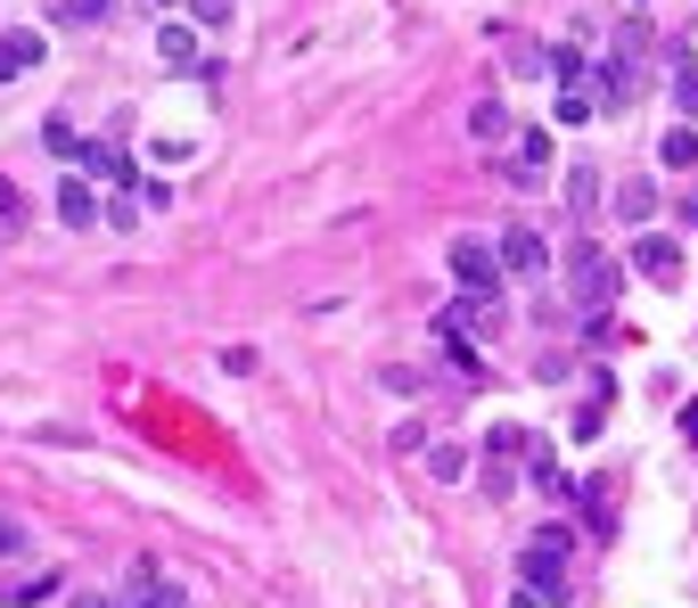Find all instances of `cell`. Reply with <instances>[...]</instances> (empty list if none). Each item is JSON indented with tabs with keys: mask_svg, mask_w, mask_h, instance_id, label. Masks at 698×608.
Listing matches in <instances>:
<instances>
[{
	"mask_svg": "<svg viewBox=\"0 0 698 608\" xmlns=\"http://www.w3.org/2000/svg\"><path fill=\"white\" fill-rule=\"evenodd\" d=\"M510 608H542V600H535V592H526V584H518V592H510Z\"/></svg>",
	"mask_w": 698,
	"mask_h": 608,
	"instance_id": "obj_35",
	"label": "cell"
},
{
	"mask_svg": "<svg viewBox=\"0 0 698 608\" xmlns=\"http://www.w3.org/2000/svg\"><path fill=\"white\" fill-rule=\"evenodd\" d=\"M493 256L510 280H542L551 271V247H542V230H510V239H493Z\"/></svg>",
	"mask_w": 698,
	"mask_h": 608,
	"instance_id": "obj_7",
	"label": "cell"
},
{
	"mask_svg": "<svg viewBox=\"0 0 698 608\" xmlns=\"http://www.w3.org/2000/svg\"><path fill=\"white\" fill-rule=\"evenodd\" d=\"M469 132H477V140H510V108H501V99H477V108H469Z\"/></svg>",
	"mask_w": 698,
	"mask_h": 608,
	"instance_id": "obj_20",
	"label": "cell"
},
{
	"mask_svg": "<svg viewBox=\"0 0 698 608\" xmlns=\"http://www.w3.org/2000/svg\"><path fill=\"white\" fill-rule=\"evenodd\" d=\"M452 280H460V288H493V280H501L493 239H452Z\"/></svg>",
	"mask_w": 698,
	"mask_h": 608,
	"instance_id": "obj_9",
	"label": "cell"
},
{
	"mask_svg": "<svg viewBox=\"0 0 698 608\" xmlns=\"http://www.w3.org/2000/svg\"><path fill=\"white\" fill-rule=\"evenodd\" d=\"M559 123H567V132H576V123H591V116H600V99H591V74L584 82H559V108H551Z\"/></svg>",
	"mask_w": 698,
	"mask_h": 608,
	"instance_id": "obj_14",
	"label": "cell"
},
{
	"mask_svg": "<svg viewBox=\"0 0 698 608\" xmlns=\"http://www.w3.org/2000/svg\"><path fill=\"white\" fill-rule=\"evenodd\" d=\"M551 74H559V82H584V74H591V58L576 50V41H559V50H551Z\"/></svg>",
	"mask_w": 698,
	"mask_h": 608,
	"instance_id": "obj_27",
	"label": "cell"
},
{
	"mask_svg": "<svg viewBox=\"0 0 698 608\" xmlns=\"http://www.w3.org/2000/svg\"><path fill=\"white\" fill-rule=\"evenodd\" d=\"M682 445L698 452V403H682Z\"/></svg>",
	"mask_w": 698,
	"mask_h": 608,
	"instance_id": "obj_31",
	"label": "cell"
},
{
	"mask_svg": "<svg viewBox=\"0 0 698 608\" xmlns=\"http://www.w3.org/2000/svg\"><path fill=\"white\" fill-rule=\"evenodd\" d=\"M198 9V26H230V0H189Z\"/></svg>",
	"mask_w": 698,
	"mask_h": 608,
	"instance_id": "obj_30",
	"label": "cell"
},
{
	"mask_svg": "<svg viewBox=\"0 0 698 608\" xmlns=\"http://www.w3.org/2000/svg\"><path fill=\"white\" fill-rule=\"evenodd\" d=\"M41 149H50V157H74V149H82V132H74V123H58V116H50V123H41Z\"/></svg>",
	"mask_w": 698,
	"mask_h": 608,
	"instance_id": "obj_28",
	"label": "cell"
},
{
	"mask_svg": "<svg viewBox=\"0 0 698 608\" xmlns=\"http://www.w3.org/2000/svg\"><path fill=\"white\" fill-rule=\"evenodd\" d=\"M632 271H641L649 288H682V239H666V230H641L632 239V256H625Z\"/></svg>",
	"mask_w": 698,
	"mask_h": 608,
	"instance_id": "obj_4",
	"label": "cell"
},
{
	"mask_svg": "<svg viewBox=\"0 0 698 608\" xmlns=\"http://www.w3.org/2000/svg\"><path fill=\"white\" fill-rule=\"evenodd\" d=\"M148 9H173V0H148Z\"/></svg>",
	"mask_w": 698,
	"mask_h": 608,
	"instance_id": "obj_36",
	"label": "cell"
},
{
	"mask_svg": "<svg viewBox=\"0 0 698 608\" xmlns=\"http://www.w3.org/2000/svg\"><path fill=\"white\" fill-rule=\"evenodd\" d=\"M526 436H535V428H510V419H501V428H485V452H493V460H510V469H518Z\"/></svg>",
	"mask_w": 698,
	"mask_h": 608,
	"instance_id": "obj_23",
	"label": "cell"
},
{
	"mask_svg": "<svg viewBox=\"0 0 698 608\" xmlns=\"http://www.w3.org/2000/svg\"><path fill=\"white\" fill-rule=\"evenodd\" d=\"M419 452H428V469L443 477V486H460V477H469V452H460V445H419Z\"/></svg>",
	"mask_w": 698,
	"mask_h": 608,
	"instance_id": "obj_24",
	"label": "cell"
},
{
	"mask_svg": "<svg viewBox=\"0 0 698 608\" xmlns=\"http://www.w3.org/2000/svg\"><path fill=\"white\" fill-rule=\"evenodd\" d=\"M58 222H67V230H91L99 222V198H91V181H82V173L58 181Z\"/></svg>",
	"mask_w": 698,
	"mask_h": 608,
	"instance_id": "obj_12",
	"label": "cell"
},
{
	"mask_svg": "<svg viewBox=\"0 0 698 608\" xmlns=\"http://www.w3.org/2000/svg\"><path fill=\"white\" fill-rule=\"evenodd\" d=\"M67 608H116V600H108V592H74Z\"/></svg>",
	"mask_w": 698,
	"mask_h": 608,
	"instance_id": "obj_33",
	"label": "cell"
},
{
	"mask_svg": "<svg viewBox=\"0 0 698 608\" xmlns=\"http://www.w3.org/2000/svg\"><path fill=\"white\" fill-rule=\"evenodd\" d=\"M74 173H82V181H108V190H140V157L116 149V140H82V149H74Z\"/></svg>",
	"mask_w": 698,
	"mask_h": 608,
	"instance_id": "obj_3",
	"label": "cell"
},
{
	"mask_svg": "<svg viewBox=\"0 0 698 608\" xmlns=\"http://www.w3.org/2000/svg\"><path fill=\"white\" fill-rule=\"evenodd\" d=\"M632 9H649V0H632Z\"/></svg>",
	"mask_w": 698,
	"mask_h": 608,
	"instance_id": "obj_37",
	"label": "cell"
},
{
	"mask_svg": "<svg viewBox=\"0 0 698 608\" xmlns=\"http://www.w3.org/2000/svg\"><path fill=\"white\" fill-rule=\"evenodd\" d=\"M576 501H584V518H591V535H617V510H608V486H600V477H591V486H584Z\"/></svg>",
	"mask_w": 698,
	"mask_h": 608,
	"instance_id": "obj_22",
	"label": "cell"
},
{
	"mask_svg": "<svg viewBox=\"0 0 698 608\" xmlns=\"http://www.w3.org/2000/svg\"><path fill=\"white\" fill-rule=\"evenodd\" d=\"M0 41H9V58H17V67H41V58H50V33H41V26H9V33H0Z\"/></svg>",
	"mask_w": 698,
	"mask_h": 608,
	"instance_id": "obj_17",
	"label": "cell"
},
{
	"mask_svg": "<svg viewBox=\"0 0 698 608\" xmlns=\"http://www.w3.org/2000/svg\"><path fill=\"white\" fill-rule=\"evenodd\" d=\"M116 0H58V26H99Z\"/></svg>",
	"mask_w": 698,
	"mask_h": 608,
	"instance_id": "obj_26",
	"label": "cell"
},
{
	"mask_svg": "<svg viewBox=\"0 0 698 608\" xmlns=\"http://www.w3.org/2000/svg\"><path fill=\"white\" fill-rule=\"evenodd\" d=\"M33 222V206H26V190H17L9 173H0V230H26Z\"/></svg>",
	"mask_w": 698,
	"mask_h": 608,
	"instance_id": "obj_25",
	"label": "cell"
},
{
	"mask_svg": "<svg viewBox=\"0 0 698 608\" xmlns=\"http://www.w3.org/2000/svg\"><path fill=\"white\" fill-rule=\"evenodd\" d=\"M501 67H510V74H551V50H535V41H501Z\"/></svg>",
	"mask_w": 698,
	"mask_h": 608,
	"instance_id": "obj_21",
	"label": "cell"
},
{
	"mask_svg": "<svg viewBox=\"0 0 698 608\" xmlns=\"http://www.w3.org/2000/svg\"><path fill=\"white\" fill-rule=\"evenodd\" d=\"M559 173V149L542 123H510V165H501V181H518V190H535V181Z\"/></svg>",
	"mask_w": 698,
	"mask_h": 608,
	"instance_id": "obj_2",
	"label": "cell"
},
{
	"mask_svg": "<svg viewBox=\"0 0 698 608\" xmlns=\"http://www.w3.org/2000/svg\"><path fill=\"white\" fill-rule=\"evenodd\" d=\"M617 215L641 230V222H658V181H617Z\"/></svg>",
	"mask_w": 698,
	"mask_h": 608,
	"instance_id": "obj_13",
	"label": "cell"
},
{
	"mask_svg": "<svg viewBox=\"0 0 698 608\" xmlns=\"http://www.w3.org/2000/svg\"><path fill=\"white\" fill-rule=\"evenodd\" d=\"M567 559H576V551H559V542L535 535V542L518 551V584H526L542 608H567Z\"/></svg>",
	"mask_w": 698,
	"mask_h": 608,
	"instance_id": "obj_1",
	"label": "cell"
},
{
	"mask_svg": "<svg viewBox=\"0 0 698 608\" xmlns=\"http://www.w3.org/2000/svg\"><path fill=\"white\" fill-rule=\"evenodd\" d=\"M58 592H67V576H58V568H41V576H26V584H9L0 600H9V608H41V600H58Z\"/></svg>",
	"mask_w": 698,
	"mask_h": 608,
	"instance_id": "obj_16",
	"label": "cell"
},
{
	"mask_svg": "<svg viewBox=\"0 0 698 608\" xmlns=\"http://www.w3.org/2000/svg\"><path fill=\"white\" fill-rule=\"evenodd\" d=\"M99 222H116V230H132V222H140V206H132V198H123V190H116L108 206H99Z\"/></svg>",
	"mask_w": 698,
	"mask_h": 608,
	"instance_id": "obj_29",
	"label": "cell"
},
{
	"mask_svg": "<svg viewBox=\"0 0 698 608\" xmlns=\"http://www.w3.org/2000/svg\"><path fill=\"white\" fill-rule=\"evenodd\" d=\"M674 116L698 123V58H674Z\"/></svg>",
	"mask_w": 698,
	"mask_h": 608,
	"instance_id": "obj_19",
	"label": "cell"
},
{
	"mask_svg": "<svg viewBox=\"0 0 698 608\" xmlns=\"http://www.w3.org/2000/svg\"><path fill=\"white\" fill-rule=\"evenodd\" d=\"M591 206H600V165L576 157V173H567V215H591Z\"/></svg>",
	"mask_w": 698,
	"mask_h": 608,
	"instance_id": "obj_18",
	"label": "cell"
},
{
	"mask_svg": "<svg viewBox=\"0 0 698 608\" xmlns=\"http://www.w3.org/2000/svg\"><path fill=\"white\" fill-rule=\"evenodd\" d=\"M17 542H26V535H17V518H0V559H9Z\"/></svg>",
	"mask_w": 698,
	"mask_h": 608,
	"instance_id": "obj_32",
	"label": "cell"
},
{
	"mask_svg": "<svg viewBox=\"0 0 698 608\" xmlns=\"http://www.w3.org/2000/svg\"><path fill=\"white\" fill-rule=\"evenodd\" d=\"M658 157L674 165V173H698V123H666V140H658Z\"/></svg>",
	"mask_w": 698,
	"mask_h": 608,
	"instance_id": "obj_15",
	"label": "cell"
},
{
	"mask_svg": "<svg viewBox=\"0 0 698 608\" xmlns=\"http://www.w3.org/2000/svg\"><path fill=\"white\" fill-rule=\"evenodd\" d=\"M116 608H189V592L164 568H132V576H123V592H116Z\"/></svg>",
	"mask_w": 698,
	"mask_h": 608,
	"instance_id": "obj_5",
	"label": "cell"
},
{
	"mask_svg": "<svg viewBox=\"0 0 698 608\" xmlns=\"http://www.w3.org/2000/svg\"><path fill=\"white\" fill-rule=\"evenodd\" d=\"M436 346H443V370H452V379H485V353L469 346V329L436 321Z\"/></svg>",
	"mask_w": 698,
	"mask_h": 608,
	"instance_id": "obj_10",
	"label": "cell"
},
{
	"mask_svg": "<svg viewBox=\"0 0 698 608\" xmlns=\"http://www.w3.org/2000/svg\"><path fill=\"white\" fill-rule=\"evenodd\" d=\"M518 469L535 477V494H567V477H559V452H551V436H526Z\"/></svg>",
	"mask_w": 698,
	"mask_h": 608,
	"instance_id": "obj_11",
	"label": "cell"
},
{
	"mask_svg": "<svg viewBox=\"0 0 698 608\" xmlns=\"http://www.w3.org/2000/svg\"><path fill=\"white\" fill-rule=\"evenodd\" d=\"M443 321H452V329H477V338H493V329H501V297H493V288H460V297L443 305Z\"/></svg>",
	"mask_w": 698,
	"mask_h": 608,
	"instance_id": "obj_8",
	"label": "cell"
},
{
	"mask_svg": "<svg viewBox=\"0 0 698 608\" xmlns=\"http://www.w3.org/2000/svg\"><path fill=\"white\" fill-rule=\"evenodd\" d=\"M17 74H26V67H17V58H9V41H0V82H17Z\"/></svg>",
	"mask_w": 698,
	"mask_h": 608,
	"instance_id": "obj_34",
	"label": "cell"
},
{
	"mask_svg": "<svg viewBox=\"0 0 698 608\" xmlns=\"http://www.w3.org/2000/svg\"><path fill=\"white\" fill-rule=\"evenodd\" d=\"M157 67H173V74L206 67V33H198V26H181L173 9H164V26H157Z\"/></svg>",
	"mask_w": 698,
	"mask_h": 608,
	"instance_id": "obj_6",
	"label": "cell"
}]
</instances>
